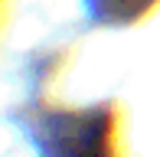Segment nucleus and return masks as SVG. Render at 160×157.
Here are the masks:
<instances>
[{"instance_id": "nucleus-2", "label": "nucleus", "mask_w": 160, "mask_h": 157, "mask_svg": "<svg viewBox=\"0 0 160 157\" xmlns=\"http://www.w3.org/2000/svg\"><path fill=\"white\" fill-rule=\"evenodd\" d=\"M150 3L154 0H95V13L111 23H128V20L141 17Z\"/></svg>"}, {"instance_id": "nucleus-1", "label": "nucleus", "mask_w": 160, "mask_h": 157, "mask_svg": "<svg viewBox=\"0 0 160 157\" xmlns=\"http://www.w3.org/2000/svg\"><path fill=\"white\" fill-rule=\"evenodd\" d=\"M108 111L59 115L49 128V154L52 157H108Z\"/></svg>"}]
</instances>
